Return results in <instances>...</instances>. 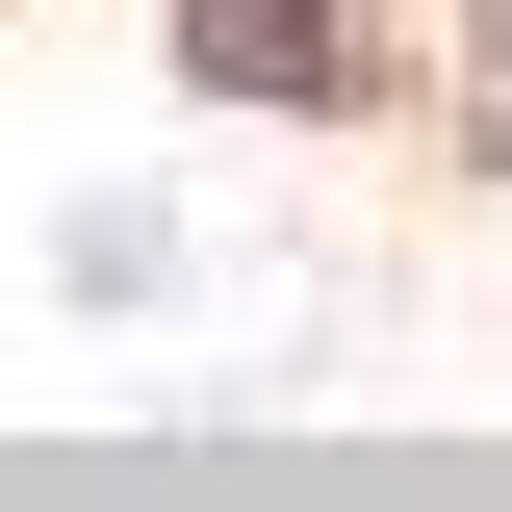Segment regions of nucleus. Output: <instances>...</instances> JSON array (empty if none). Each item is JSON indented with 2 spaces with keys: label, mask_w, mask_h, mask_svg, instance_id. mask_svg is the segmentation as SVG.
<instances>
[{
  "label": "nucleus",
  "mask_w": 512,
  "mask_h": 512,
  "mask_svg": "<svg viewBox=\"0 0 512 512\" xmlns=\"http://www.w3.org/2000/svg\"><path fill=\"white\" fill-rule=\"evenodd\" d=\"M180 77H231V103H359V0H180Z\"/></svg>",
  "instance_id": "1"
}]
</instances>
